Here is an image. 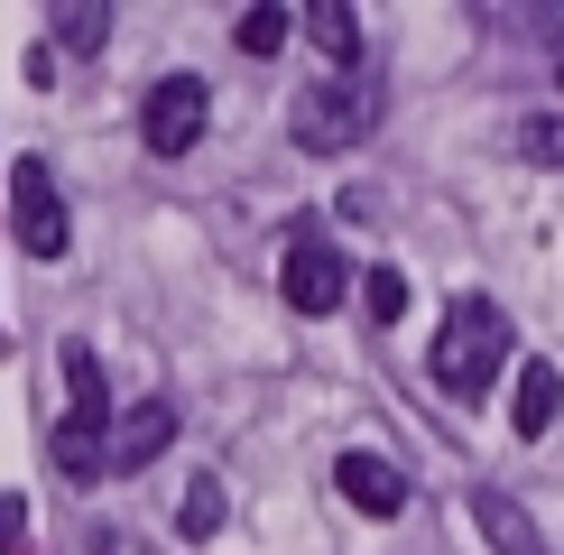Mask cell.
<instances>
[{"mask_svg": "<svg viewBox=\"0 0 564 555\" xmlns=\"http://www.w3.org/2000/svg\"><path fill=\"white\" fill-rule=\"evenodd\" d=\"M176 445V407L167 399H139L121 426H111V472H139V463H158Z\"/></svg>", "mask_w": 564, "mask_h": 555, "instance_id": "obj_8", "label": "cell"}, {"mask_svg": "<svg viewBox=\"0 0 564 555\" xmlns=\"http://www.w3.org/2000/svg\"><path fill=\"white\" fill-rule=\"evenodd\" d=\"M19 537H29V500H19V491H0V555H10Z\"/></svg>", "mask_w": 564, "mask_h": 555, "instance_id": "obj_17", "label": "cell"}, {"mask_svg": "<svg viewBox=\"0 0 564 555\" xmlns=\"http://www.w3.org/2000/svg\"><path fill=\"white\" fill-rule=\"evenodd\" d=\"M500 361H509V315L490 306V296H454L435 352H426V380L444 399H481V389L500 380Z\"/></svg>", "mask_w": 564, "mask_h": 555, "instance_id": "obj_1", "label": "cell"}, {"mask_svg": "<svg viewBox=\"0 0 564 555\" xmlns=\"http://www.w3.org/2000/svg\"><path fill=\"white\" fill-rule=\"evenodd\" d=\"M555 407H564V370H555V361H528L519 380H509V435L536 445V435L555 426Z\"/></svg>", "mask_w": 564, "mask_h": 555, "instance_id": "obj_9", "label": "cell"}, {"mask_svg": "<svg viewBox=\"0 0 564 555\" xmlns=\"http://www.w3.org/2000/svg\"><path fill=\"white\" fill-rule=\"evenodd\" d=\"M56 463H65V481L111 472V389H102L93 342H65V426H56Z\"/></svg>", "mask_w": 564, "mask_h": 555, "instance_id": "obj_2", "label": "cell"}, {"mask_svg": "<svg viewBox=\"0 0 564 555\" xmlns=\"http://www.w3.org/2000/svg\"><path fill=\"white\" fill-rule=\"evenodd\" d=\"M555 84H564V65H555Z\"/></svg>", "mask_w": 564, "mask_h": 555, "instance_id": "obj_18", "label": "cell"}, {"mask_svg": "<svg viewBox=\"0 0 564 555\" xmlns=\"http://www.w3.org/2000/svg\"><path fill=\"white\" fill-rule=\"evenodd\" d=\"M288 130H296V149H315V157L361 149V139L380 130V84H370V75L305 84V92H296V111H288Z\"/></svg>", "mask_w": 564, "mask_h": 555, "instance_id": "obj_3", "label": "cell"}, {"mask_svg": "<svg viewBox=\"0 0 564 555\" xmlns=\"http://www.w3.org/2000/svg\"><path fill=\"white\" fill-rule=\"evenodd\" d=\"M176 527H185V537H214V527H223V481H214V472L176 500Z\"/></svg>", "mask_w": 564, "mask_h": 555, "instance_id": "obj_14", "label": "cell"}, {"mask_svg": "<svg viewBox=\"0 0 564 555\" xmlns=\"http://www.w3.org/2000/svg\"><path fill=\"white\" fill-rule=\"evenodd\" d=\"M334 491L361 509V519H398V509H408V472H398L389 454H343L334 463Z\"/></svg>", "mask_w": 564, "mask_h": 555, "instance_id": "obj_7", "label": "cell"}, {"mask_svg": "<svg viewBox=\"0 0 564 555\" xmlns=\"http://www.w3.org/2000/svg\"><path fill=\"white\" fill-rule=\"evenodd\" d=\"M305 37H315L343 75L361 65V10H343V0H315V10H305Z\"/></svg>", "mask_w": 564, "mask_h": 555, "instance_id": "obj_11", "label": "cell"}, {"mask_svg": "<svg viewBox=\"0 0 564 555\" xmlns=\"http://www.w3.org/2000/svg\"><path fill=\"white\" fill-rule=\"evenodd\" d=\"M102 37H111V10H102V0H84V10H56V46H65V56H93Z\"/></svg>", "mask_w": 564, "mask_h": 555, "instance_id": "obj_12", "label": "cell"}, {"mask_svg": "<svg viewBox=\"0 0 564 555\" xmlns=\"http://www.w3.org/2000/svg\"><path fill=\"white\" fill-rule=\"evenodd\" d=\"M473 519H481V537L500 546V555H546V537H536V519L509 491H473Z\"/></svg>", "mask_w": 564, "mask_h": 555, "instance_id": "obj_10", "label": "cell"}, {"mask_svg": "<svg viewBox=\"0 0 564 555\" xmlns=\"http://www.w3.org/2000/svg\"><path fill=\"white\" fill-rule=\"evenodd\" d=\"M10 231L29 260H65V241H75V222H65V185L46 157H10Z\"/></svg>", "mask_w": 564, "mask_h": 555, "instance_id": "obj_4", "label": "cell"}, {"mask_svg": "<svg viewBox=\"0 0 564 555\" xmlns=\"http://www.w3.org/2000/svg\"><path fill=\"white\" fill-rule=\"evenodd\" d=\"M519 157H536V167H564V111H536V121H519Z\"/></svg>", "mask_w": 564, "mask_h": 555, "instance_id": "obj_15", "label": "cell"}, {"mask_svg": "<svg viewBox=\"0 0 564 555\" xmlns=\"http://www.w3.org/2000/svg\"><path fill=\"white\" fill-rule=\"evenodd\" d=\"M278 296H288L296 315H334L343 296H351L343 250L324 241V231H296V241H288V260H278Z\"/></svg>", "mask_w": 564, "mask_h": 555, "instance_id": "obj_6", "label": "cell"}, {"mask_svg": "<svg viewBox=\"0 0 564 555\" xmlns=\"http://www.w3.org/2000/svg\"><path fill=\"white\" fill-rule=\"evenodd\" d=\"M361 306H370V324H398V315H408V278H398V269H370V278H361Z\"/></svg>", "mask_w": 564, "mask_h": 555, "instance_id": "obj_16", "label": "cell"}, {"mask_svg": "<svg viewBox=\"0 0 564 555\" xmlns=\"http://www.w3.org/2000/svg\"><path fill=\"white\" fill-rule=\"evenodd\" d=\"M288 29H296V19L260 0V10H241V29H231V37H241V56H278V46H288Z\"/></svg>", "mask_w": 564, "mask_h": 555, "instance_id": "obj_13", "label": "cell"}, {"mask_svg": "<svg viewBox=\"0 0 564 555\" xmlns=\"http://www.w3.org/2000/svg\"><path fill=\"white\" fill-rule=\"evenodd\" d=\"M204 111H214L204 75H158L139 92V139H149V157H185L204 139Z\"/></svg>", "mask_w": 564, "mask_h": 555, "instance_id": "obj_5", "label": "cell"}]
</instances>
